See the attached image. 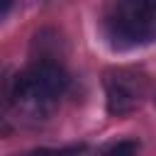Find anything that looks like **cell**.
Returning <instances> with one entry per match:
<instances>
[{
    "label": "cell",
    "mask_w": 156,
    "mask_h": 156,
    "mask_svg": "<svg viewBox=\"0 0 156 156\" xmlns=\"http://www.w3.org/2000/svg\"><path fill=\"white\" fill-rule=\"evenodd\" d=\"M66 85L68 76L63 66L51 56H39L22 73L15 76L10 100L29 115H44L51 102L66 90Z\"/></svg>",
    "instance_id": "cell-1"
},
{
    "label": "cell",
    "mask_w": 156,
    "mask_h": 156,
    "mask_svg": "<svg viewBox=\"0 0 156 156\" xmlns=\"http://www.w3.org/2000/svg\"><path fill=\"white\" fill-rule=\"evenodd\" d=\"M102 32L112 49H136L156 39V2L124 0L107 7Z\"/></svg>",
    "instance_id": "cell-2"
},
{
    "label": "cell",
    "mask_w": 156,
    "mask_h": 156,
    "mask_svg": "<svg viewBox=\"0 0 156 156\" xmlns=\"http://www.w3.org/2000/svg\"><path fill=\"white\" fill-rule=\"evenodd\" d=\"M146 90V78L134 68H112L105 73L107 110L112 115L132 112Z\"/></svg>",
    "instance_id": "cell-3"
},
{
    "label": "cell",
    "mask_w": 156,
    "mask_h": 156,
    "mask_svg": "<svg viewBox=\"0 0 156 156\" xmlns=\"http://www.w3.org/2000/svg\"><path fill=\"white\" fill-rule=\"evenodd\" d=\"M83 144H71V146H61V149H54V146H41V149H32L22 156H80L83 154Z\"/></svg>",
    "instance_id": "cell-4"
},
{
    "label": "cell",
    "mask_w": 156,
    "mask_h": 156,
    "mask_svg": "<svg viewBox=\"0 0 156 156\" xmlns=\"http://www.w3.org/2000/svg\"><path fill=\"white\" fill-rule=\"evenodd\" d=\"M136 151H139V144H136L134 139H122V141H117V144L105 146L98 156H134Z\"/></svg>",
    "instance_id": "cell-5"
}]
</instances>
